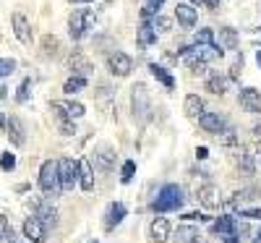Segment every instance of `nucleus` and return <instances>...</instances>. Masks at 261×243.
Returning <instances> with one entry per match:
<instances>
[{
	"label": "nucleus",
	"mask_w": 261,
	"mask_h": 243,
	"mask_svg": "<svg viewBox=\"0 0 261 243\" xmlns=\"http://www.w3.org/2000/svg\"><path fill=\"white\" fill-rule=\"evenodd\" d=\"M183 188L178 186V183H167V186H162V191H160V196H157V202H154V212H178V209H183Z\"/></svg>",
	"instance_id": "obj_1"
},
{
	"label": "nucleus",
	"mask_w": 261,
	"mask_h": 243,
	"mask_svg": "<svg viewBox=\"0 0 261 243\" xmlns=\"http://www.w3.org/2000/svg\"><path fill=\"white\" fill-rule=\"evenodd\" d=\"M94 24V11L92 8H76L68 18V32L73 39H81L86 34V29H92Z\"/></svg>",
	"instance_id": "obj_2"
},
{
	"label": "nucleus",
	"mask_w": 261,
	"mask_h": 243,
	"mask_svg": "<svg viewBox=\"0 0 261 243\" xmlns=\"http://www.w3.org/2000/svg\"><path fill=\"white\" fill-rule=\"evenodd\" d=\"M130 107H134V118H139V123H146V120H149L151 97H149V92H146L144 84H136V86H134V94H130Z\"/></svg>",
	"instance_id": "obj_3"
},
{
	"label": "nucleus",
	"mask_w": 261,
	"mask_h": 243,
	"mask_svg": "<svg viewBox=\"0 0 261 243\" xmlns=\"http://www.w3.org/2000/svg\"><path fill=\"white\" fill-rule=\"evenodd\" d=\"M39 188L50 193V196H58L60 193V181H58V162L47 160V162H42L39 167Z\"/></svg>",
	"instance_id": "obj_4"
},
{
	"label": "nucleus",
	"mask_w": 261,
	"mask_h": 243,
	"mask_svg": "<svg viewBox=\"0 0 261 243\" xmlns=\"http://www.w3.org/2000/svg\"><path fill=\"white\" fill-rule=\"evenodd\" d=\"M58 181L60 191H73V186L79 183V162H73L71 157L58 160Z\"/></svg>",
	"instance_id": "obj_5"
},
{
	"label": "nucleus",
	"mask_w": 261,
	"mask_h": 243,
	"mask_svg": "<svg viewBox=\"0 0 261 243\" xmlns=\"http://www.w3.org/2000/svg\"><path fill=\"white\" fill-rule=\"evenodd\" d=\"M107 65H110V71L115 76H128L130 71H134V60H130V55L128 53H120V50L107 55Z\"/></svg>",
	"instance_id": "obj_6"
},
{
	"label": "nucleus",
	"mask_w": 261,
	"mask_h": 243,
	"mask_svg": "<svg viewBox=\"0 0 261 243\" xmlns=\"http://www.w3.org/2000/svg\"><path fill=\"white\" fill-rule=\"evenodd\" d=\"M34 217H39V223L47 230L58 225V209H55L53 202H37L34 204Z\"/></svg>",
	"instance_id": "obj_7"
},
{
	"label": "nucleus",
	"mask_w": 261,
	"mask_h": 243,
	"mask_svg": "<svg viewBox=\"0 0 261 243\" xmlns=\"http://www.w3.org/2000/svg\"><path fill=\"white\" fill-rule=\"evenodd\" d=\"M238 102H241V107L246 110V113H261V92L253 89V86H246V89H241V94H238Z\"/></svg>",
	"instance_id": "obj_8"
},
{
	"label": "nucleus",
	"mask_w": 261,
	"mask_h": 243,
	"mask_svg": "<svg viewBox=\"0 0 261 243\" xmlns=\"http://www.w3.org/2000/svg\"><path fill=\"white\" fill-rule=\"evenodd\" d=\"M170 233H172V225L167 217H154L151 220V228H149V235L154 243H167L170 240Z\"/></svg>",
	"instance_id": "obj_9"
},
{
	"label": "nucleus",
	"mask_w": 261,
	"mask_h": 243,
	"mask_svg": "<svg viewBox=\"0 0 261 243\" xmlns=\"http://www.w3.org/2000/svg\"><path fill=\"white\" fill-rule=\"evenodd\" d=\"M6 134H8V139H11L13 147H24L27 144V128H24V123H21V118H16V115L8 118Z\"/></svg>",
	"instance_id": "obj_10"
},
{
	"label": "nucleus",
	"mask_w": 261,
	"mask_h": 243,
	"mask_svg": "<svg viewBox=\"0 0 261 243\" xmlns=\"http://www.w3.org/2000/svg\"><path fill=\"white\" fill-rule=\"evenodd\" d=\"M24 235H27L32 243H45V240H47V228L39 223V217H27Z\"/></svg>",
	"instance_id": "obj_11"
},
{
	"label": "nucleus",
	"mask_w": 261,
	"mask_h": 243,
	"mask_svg": "<svg viewBox=\"0 0 261 243\" xmlns=\"http://www.w3.org/2000/svg\"><path fill=\"white\" fill-rule=\"evenodd\" d=\"M11 24H13V34L18 37L21 45H32V27H29L27 16H24V13H13Z\"/></svg>",
	"instance_id": "obj_12"
},
{
	"label": "nucleus",
	"mask_w": 261,
	"mask_h": 243,
	"mask_svg": "<svg viewBox=\"0 0 261 243\" xmlns=\"http://www.w3.org/2000/svg\"><path fill=\"white\" fill-rule=\"evenodd\" d=\"M196 120H199V126H201L204 131H209V134H220V131L227 126L225 115H220V113H201Z\"/></svg>",
	"instance_id": "obj_13"
},
{
	"label": "nucleus",
	"mask_w": 261,
	"mask_h": 243,
	"mask_svg": "<svg viewBox=\"0 0 261 243\" xmlns=\"http://www.w3.org/2000/svg\"><path fill=\"white\" fill-rule=\"evenodd\" d=\"M196 196H199V202H201V204H204L206 209H217V207L222 204L220 188H217V186H212V183L201 186V188H199V193H196Z\"/></svg>",
	"instance_id": "obj_14"
},
{
	"label": "nucleus",
	"mask_w": 261,
	"mask_h": 243,
	"mask_svg": "<svg viewBox=\"0 0 261 243\" xmlns=\"http://www.w3.org/2000/svg\"><path fill=\"white\" fill-rule=\"evenodd\" d=\"M68 68H71L73 74H79V76H86V74L94 71V65H92V60L86 58L84 53H71V55H68Z\"/></svg>",
	"instance_id": "obj_15"
},
{
	"label": "nucleus",
	"mask_w": 261,
	"mask_h": 243,
	"mask_svg": "<svg viewBox=\"0 0 261 243\" xmlns=\"http://www.w3.org/2000/svg\"><path fill=\"white\" fill-rule=\"evenodd\" d=\"M125 204L123 202H113L110 207H107V212H105V228L107 230H113L115 225H120L123 223V217H125Z\"/></svg>",
	"instance_id": "obj_16"
},
{
	"label": "nucleus",
	"mask_w": 261,
	"mask_h": 243,
	"mask_svg": "<svg viewBox=\"0 0 261 243\" xmlns=\"http://www.w3.org/2000/svg\"><path fill=\"white\" fill-rule=\"evenodd\" d=\"M94 165H97L102 173H110V170L115 167V152H113L110 147H99V149L94 152Z\"/></svg>",
	"instance_id": "obj_17"
},
{
	"label": "nucleus",
	"mask_w": 261,
	"mask_h": 243,
	"mask_svg": "<svg viewBox=\"0 0 261 243\" xmlns=\"http://www.w3.org/2000/svg\"><path fill=\"white\" fill-rule=\"evenodd\" d=\"M175 18L180 21L186 29H193V27H196V18H199V13H196V8L188 6V3H178V6H175Z\"/></svg>",
	"instance_id": "obj_18"
},
{
	"label": "nucleus",
	"mask_w": 261,
	"mask_h": 243,
	"mask_svg": "<svg viewBox=\"0 0 261 243\" xmlns=\"http://www.w3.org/2000/svg\"><path fill=\"white\" fill-rule=\"evenodd\" d=\"M79 186L84 191H92L94 188V170L89 160H79Z\"/></svg>",
	"instance_id": "obj_19"
},
{
	"label": "nucleus",
	"mask_w": 261,
	"mask_h": 243,
	"mask_svg": "<svg viewBox=\"0 0 261 243\" xmlns=\"http://www.w3.org/2000/svg\"><path fill=\"white\" fill-rule=\"evenodd\" d=\"M183 110H186V115L188 118H199L204 113V100L199 94H188L186 102H183Z\"/></svg>",
	"instance_id": "obj_20"
},
{
	"label": "nucleus",
	"mask_w": 261,
	"mask_h": 243,
	"mask_svg": "<svg viewBox=\"0 0 261 243\" xmlns=\"http://www.w3.org/2000/svg\"><path fill=\"white\" fill-rule=\"evenodd\" d=\"M136 42H139L141 47H149V45H154V42H157V32L151 29L149 21H144V24L139 27V32H136Z\"/></svg>",
	"instance_id": "obj_21"
},
{
	"label": "nucleus",
	"mask_w": 261,
	"mask_h": 243,
	"mask_svg": "<svg viewBox=\"0 0 261 243\" xmlns=\"http://www.w3.org/2000/svg\"><path fill=\"white\" fill-rule=\"evenodd\" d=\"M227 86H230V79H227V76L214 74V76L206 79V92H212V94H225Z\"/></svg>",
	"instance_id": "obj_22"
},
{
	"label": "nucleus",
	"mask_w": 261,
	"mask_h": 243,
	"mask_svg": "<svg viewBox=\"0 0 261 243\" xmlns=\"http://www.w3.org/2000/svg\"><path fill=\"white\" fill-rule=\"evenodd\" d=\"M222 50H235L238 47V32L235 29H230V27H225V29H220V42H217Z\"/></svg>",
	"instance_id": "obj_23"
},
{
	"label": "nucleus",
	"mask_w": 261,
	"mask_h": 243,
	"mask_svg": "<svg viewBox=\"0 0 261 243\" xmlns=\"http://www.w3.org/2000/svg\"><path fill=\"white\" fill-rule=\"evenodd\" d=\"M199 240H201L199 228H193V225H180L178 228V243H199Z\"/></svg>",
	"instance_id": "obj_24"
},
{
	"label": "nucleus",
	"mask_w": 261,
	"mask_h": 243,
	"mask_svg": "<svg viewBox=\"0 0 261 243\" xmlns=\"http://www.w3.org/2000/svg\"><path fill=\"white\" fill-rule=\"evenodd\" d=\"M212 230L220 233V235L235 233V217H232V214H225V217H220V220H214V223H212Z\"/></svg>",
	"instance_id": "obj_25"
},
{
	"label": "nucleus",
	"mask_w": 261,
	"mask_h": 243,
	"mask_svg": "<svg viewBox=\"0 0 261 243\" xmlns=\"http://www.w3.org/2000/svg\"><path fill=\"white\" fill-rule=\"evenodd\" d=\"M81 89H86V76H71L68 81L63 84V92L65 94H76V92H81Z\"/></svg>",
	"instance_id": "obj_26"
},
{
	"label": "nucleus",
	"mask_w": 261,
	"mask_h": 243,
	"mask_svg": "<svg viewBox=\"0 0 261 243\" xmlns=\"http://www.w3.org/2000/svg\"><path fill=\"white\" fill-rule=\"evenodd\" d=\"M149 71L154 74V76H157V79H160V81L167 86V89H175V79H172V76H170V74L162 68V65H157V63H154V65H149Z\"/></svg>",
	"instance_id": "obj_27"
},
{
	"label": "nucleus",
	"mask_w": 261,
	"mask_h": 243,
	"mask_svg": "<svg viewBox=\"0 0 261 243\" xmlns=\"http://www.w3.org/2000/svg\"><path fill=\"white\" fill-rule=\"evenodd\" d=\"M13 240H16V233L8 223V217L0 214V243H13Z\"/></svg>",
	"instance_id": "obj_28"
},
{
	"label": "nucleus",
	"mask_w": 261,
	"mask_h": 243,
	"mask_svg": "<svg viewBox=\"0 0 261 243\" xmlns=\"http://www.w3.org/2000/svg\"><path fill=\"white\" fill-rule=\"evenodd\" d=\"M217 141H220L222 147H238V134H235L230 126H225L220 134H217Z\"/></svg>",
	"instance_id": "obj_29"
},
{
	"label": "nucleus",
	"mask_w": 261,
	"mask_h": 243,
	"mask_svg": "<svg viewBox=\"0 0 261 243\" xmlns=\"http://www.w3.org/2000/svg\"><path fill=\"white\" fill-rule=\"evenodd\" d=\"M238 165L243 167L246 175H253L256 173V165H253V154L248 149H241V157H238Z\"/></svg>",
	"instance_id": "obj_30"
},
{
	"label": "nucleus",
	"mask_w": 261,
	"mask_h": 243,
	"mask_svg": "<svg viewBox=\"0 0 261 243\" xmlns=\"http://www.w3.org/2000/svg\"><path fill=\"white\" fill-rule=\"evenodd\" d=\"M63 105H65V110H68V118L71 120H79V118L86 115V107L81 102H76V100H68V102H63Z\"/></svg>",
	"instance_id": "obj_31"
},
{
	"label": "nucleus",
	"mask_w": 261,
	"mask_h": 243,
	"mask_svg": "<svg viewBox=\"0 0 261 243\" xmlns=\"http://www.w3.org/2000/svg\"><path fill=\"white\" fill-rule=\"evenodd\" d=\"M149 24H151V29H154V32H170L172 29V18L157 13L154 18H149Z\"/></svg>",
	"instance_id": "obj_32"
},
{
	"label": "nucleus",
	"mask_w": 261,
	"mask_h": 243,
	"mask_svg": "<svg viewBox=\"0 0 261 243\" xmlns=\"http://www.w3.org/2000/svg\"><path fill=\"white\" fill-rule=\"evenodd\" d=\"M193 39H196V45H214V32L212 29H199L193 34Z\"/></svg>",
	"instance_id": "obj_33"
},
{
	"label": "nucleus",
	"mask_w": 261,
	"mask_h": 243,
	"mask_svg": "<svg viewBox=\"0 0 261 243\" xmlns=\"http://www.w3.org/2000/svg\"><path fill=\"white\" fill-rule=\"evenodd\" d=\"M42 47H45V55H58V50H60V42H58V37H45L42 39Z\"/></svg>",
	"instance_id": "obj_34"
},
{
	"label": "nucleus",
	"mask_w": 261,
	"mask_h": 243,
	"mask_svg": "<svg viewBox=\"0 0 261 243\" xmlns=\"http://www.w3.org/2000/svg\"><path fill=\"white\" fill-rule=\"evenodd\" d=\"M29 89H32V79H24V81H21V86H18V92H16V102L24 105L29 100Z\"/></svg>",
	"instance_id": "obj_35"
},
{
	"label": "nucleus",
	"mask_w": 261,
	"mask_h": 243,
	"mask_svg": "<svg viewBox=\"0 0 261 243\" xmlns=\"http://www.w3.org/2000/svg\"><path fill=\"white\" fill-rule=\"evenodd\" d=\"M58 131L63 136H73L76 134V123L71 120V118H65V120H58Z\"/></svg>",
	"instance_id": "obj_36"
},
{
	"label": "nucleus",
	"mask_w": 261,
	"mask_h": 243,
	"mask_svg": "<svg viewBox=\"0 0 261 243\" xmlns=\"http://www.w3.org/2000/svg\"><path fill=\"white\" fill-rule=\"evenodd\" d=\"M134 173H136V162H134V160L123 162V175H120V181H123V183H130V181H134Z\"/></svg>",
	"instance_id": "obj_37"
},
{
	"label": "nucleus",
	"mask_w": 261,
	"mask_h": 243,
	"mask_svg": "<svg viewBox=\"0 0 261 243\" xmlns=\"http://www.w3.org/2000/svg\"><path fill=\"white\" fill-rule=\"evenodd\" d=\"M16 167V154H11V152H3L0 154V170H13Z\"/></svg>",
	"instance_id": "obj_38"
},
{
	"label": "nucleus",
	"mask_w": 261,
	"mask_h": 243,
	"mask_svg": "<svg viewBox=\"0 0 261 243\" xmlns=\"http://www.w3.org/2000/svg\"><path fill=\"white\" fill-rule=\"evenodd\" d=\"M16 71V60L13 58H0V76H11Z\"/></svg>",
	"instance_id": "obj_39"
},
{
	"label": "nucleus",
	"mask_w": 261,
	"mask_h": 243,
	"mask_svg": "<svg viewBox=\"0 0 261 243\" xmlns=\"http://www.w3.org/2000/svg\"><path fill=\"white\" fill-rule=\"evenodd\" d=\"M160 6H162V3H146V6L141 8V18H144V21L154 18V16L160 13Z\"/></svg>",
	"instance_id": "obj_40"
},
{
	"label": "nucleus",
	"mask_w": 261,
	"mask_h": 243,
	"mask_svg": "<svg viewBox=\"0 0 261 243\" xmlns=\"http://www.w3.org/2000/svg\"><path fill=\"white\" fill-rule=\"evenodd\" d=\"M50 113H53L58 120H65V118H68V110H65L63 102H50Z\"/></svg>",
	"instance_id": "obj_41"
},
{
	"label": "nucleus",
	"mask_w": 261,
	"mask_h": 243,
	"mask_svg": "<svg viewBox=\"0 0 261 243\" xmlns=\"http://www.w3.org/2000/svg\"><path fill=\"white\" fill-rule=\"evenodd\" d=\"M241 74H243V55L230 65V76H227V79H232V81H235V79H241Z\"/></svg>",
	"instance_id": "obj_42"
},
{
	"label": "nucleus",
	"mask_w": 261,
	"mask_h": 243,
	"mask_svg": "<svg viewBox=\"0 0 261 243\" xmlns=\"http://www.w3.org/2000/svg\"><path fill=\"white\" fill-rule=\"evenodd\" d=\"M241 217L256 220V217H261V209H258V207H253V209H241Z\"/></svg>",
	"instance_id": "obj_43"
},
{
	"label": "nucleus",
	"mask_w": 261,
	"mask_h": 243,
	"mask_svg": "<svg viewBox=\"0 0 261 243\" xmlns=\"http://www.w3.org/2000/svg\"><path fill=\"white\" fill-rule=\"evenodd\" d=\"M188 68H191L193 74H206V68H209V63H193V65H188Z\"/></svg>",
	"instance_id": "obj_44"
},
{
	"label": "nucleus",
	"mask_w": 261,
	"mask_h": 243,
	"mask_svg": "<svg viewBox=\"0 0 261 243\" xmlns=\"http://www.w3.org/2000/svg\"><path fill=\"white\" fill-rule=\"evenodd\" d=\"M222 243H241V238H238L235 233H225L222 235Z\"/></svg>",
	"instance_id": "obj_45"
},
{
	"label": "nucleus",
	"mask_w": 261,
	"mask_h": 243,
	"mask_svg": "<svg viewBox=\"0 0 261 243\" xmlns=\"http://www.w3.org/2000/svg\"><path fill=\"white\" fill-rule=\"evenodd\" d=\"M196 157H199V160H206V157H209V149H206V147H199V149H196Z\"/></svg>",
	"instance_id": "obj_46"
},
{
	"label": "nucleus",
	"mask_w": 261,
	"mask_h": 243,
	"mask_svg": "<svg viewBox=\"0 0 261 243\" xmlns=\"http://www.w3.org/2000/svg\"><path fill=\"white\" fill-rule=\"evenodd\" d=\"M6 123H8V118H6L3 113H0V134H3V131H6Z\"/></svg>",
	"instance_id": "obj_47"
},
{
	"label": "nucleus",
	"mask_w": 261,
	"mask_h": 243,
	"mask_svg": "<svg viewBox=\"0 0 261 243\" xmlns=\"http://www.w3.org/2000/svg\"><path fill=\"white\" fill-rule=\"evenodd\" d=\"M201 3H206L209 8H217V6H220V0H201Z\"/></svg>",
	"instance_id": "obj_48"
},
{
	"label": "nucleus",
	"mask_w": 261,
	"mask_h": 243,
	"mask_svg": "<svg viewBox=\"0 0 261 243\" xmlns=\"http://www.w3.org/2000/svg\"><path fill=\"white\" fill-rule=\"evenodd\" d=\"M6 92H8V89H6V86H0V100H3V97H6Z\"/></svg>",
	"instance_id": "obj_49"
},
{
	"label": "nucleus",
	"mask_w": 261,
	"mask_h": 243,
	"mask_svg": "<svg viewBox=\"0 0 261 243\" xmlns=\"http://www.w3.org/2000/svg\"><path fill=\"white\" fill-rule=\"evenodd\" d=\"M256 63H258V68H261V50L256 53Z\"/></svg>",
	"instance_id": "obj_50"
},
{
	"label": "nucleus",
	"mask_w": 261,
	"mask_h": 243,
	"mask_svg": "<svg viewBox=\"0 0 261 243\" xmlns=\"http://www.w3.org/2000/svg\"><path fill=\"white\" fill-rule=\"evenodd\" d=\"M71 3H94V0H71Z\"/></svg>",
	"instance_id": "obj_51"
},
{
	"label": "nucleus",
	"mask_w": 261,
	"mask_h": 243,
	"mask_svg": "<svg viewBox=\"0 0 261 243\" xmlns=\"http://www.w3.org/2000/svg\"><path fill=\"white\" fill-rule=\"evenodd\" d=\"M253 243H261V230H258V235H256V240Z\"/></svg>",
	"instance_id": "obj_52"
},
{
	"label": "nucleus",
	"mask_w": 261,
	"mask_h": 243,
	"mask_svg": "<svg viewBox=\"0 0 261 243\" xmlns=\"http://www.w3.org/2000/svg\"><path fill=\"white\" fill-rule=\"evenodd\" d=\"M149 3H162V0H149Z\"/></svg>",
	"instance_id": "obj_53"
},
{
	"label": "nucleus",
	"mask_w": 261,
	"mask_h": 243,
	"mask_svg": "<svg viewBox=\"0 0 261 243\" xmlns=\"http://www.w3.org/2000/svg\"><path fill=\"white\" fill-rule=\"evenodd\" d=\"M193 3H201V0H193Z\"/></svg>",
	"instance_id": "obj_54"
},
{
	"label": "nucleus",
	"mask_w": 261,
	"mask_h": 243,
	"mask_svg": "<svg viewBox=\"0 0 261 243\" xmlns=\"http://www.w3.org/2000/svg\"><path fill=\"white\" fill-rule=\"evenodd\" d=\"M92 243H99V240H92Z\"/></svg>",
	"instance_id": "obj_55"
},
{
	"label": "nucleus",
	"mask_w": 261,
	"mask_h": 243,
	"mask_svg": "<svg viewBox=\"0 0 261 243\" xmlns=\"http://www.w3.org/2000/svg\"><path fill=\"white\" fill-rule=\"evenodd\" d=\"M199 243H204V240H199Z\"/></svg>",
	"instance_id": "obj_56"
}]
</instances>
